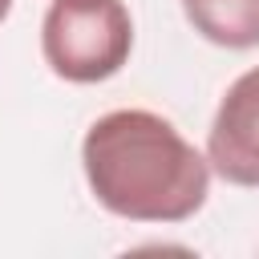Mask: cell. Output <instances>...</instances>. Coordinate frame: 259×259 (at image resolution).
I'll list each match as a JSON object with an SVG mask.
<instances>
[{"mask_svg": "<svg viewBox=\"0 0 259 259\" xmlns=\"http://www.w3.org/2000/svg\"><path fill=\"white\" fill-rule=\"evenodd\" d=\"M93 198L130 223H186L210 194V162L162 113H101L81 142Z\"/></svg>", "mask_w": 259, "mask_h": 259, "instance_id": "1", "label": "cell"}, {"mask_svg": "<svg viewBox=\"0 0 259 259\" xmlns=\"http://www.w3.org/2000/svg\"><path fill=\"white\" fill-rule=\"evenodd\" d=\"M134 49V20L121 0H53L40 20L45 65L73 85L121 73Z\"/></svg>", "mask_w": 259, "mask_h": 259, "instance_id": "2", "label": "cell"}, {"mask_svg": "<svg viewBox=\"0 0 259 259\" xmlns=\"http://www.w3.org/2000/svg\"><path fill=\"white\" fill-rule=\"evenodd\" d=\"M206 162L231 186H259V65L223 93L206 134Z\"/></svg>", "mask_w": 259, "mask_h": 259, "instance_id": "3", "label": "cell"}, {"mask_svg": "<svg viewBox=\"0 0 259 259\" xmlns=\"http://www.w3.org/2000/svg\"><path fill=\"white\" fill-rule=\"evenodd\" d=\"M190 28L219 49L259 45V0H182Z\"/></svg>", "mask_w": 259, "mask_h": 259, "instance_id": "4", "label": "cell"}, {"mask_svg": "<svg viewBox=\"0 0 259 259\" xmlns=\"http://www.w3.org/2000/svg\"><path fill=\"white\" fill-rule=\"evenodd\" d=\"M12 12V0H0V24H4V16Z\"/></svg>", "mask_w": 259, "mask_h": 259, "instance_id": "5", "label": "cell"}]
</instances>
